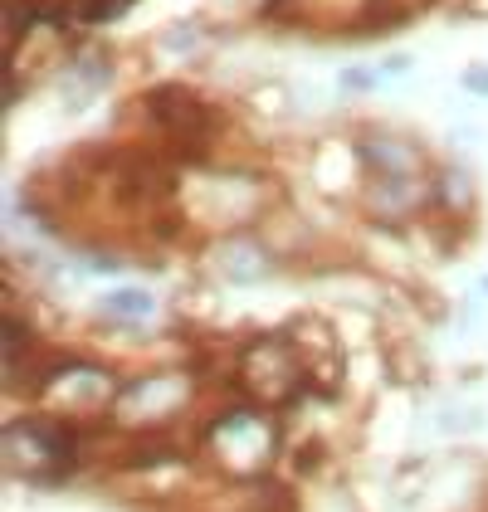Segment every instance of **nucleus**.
<instances>
[{
	"label": "nucleus",
	"instance_id": "f257e3e1",
	"mask_svg": "<svg viewBox=\"0 0 488 512\" xmlns=\"http://www.w3.org/2000/svg\"><path fill=\"white\" fill-rule=\"evenodd\" d=\"M215 395H225V361L201 356L196 347L166 356V361H142L122 371V386L108 410V430L118 439L191 434Z\"/></svg>",
	"mask_w": 488,
	"mask_h": 512
},
{
	"label": "nucleus",
	"instance_id": "9b49d317",
	"mask_svg": "<svg viewBox=\"0 0 488 512\" xmlns=\"http://www.w3.org/2000/svg\"><path fill=\"white\" fill-rule=\"evenodd\" d=\"M244 113L254 122H264V127H274V122H298V103H293V83L279 79V74H264V79H254L244 88Z\"/></svg>",
	"mask_w": 488,
	"mask_h": 512
},
{
	"label": "nucleus",
	"instance_id": "1a4fd4ad",
	"mask_svg": "<svg viewBox=\"0 0 488 512\" xmlns=\"http://www.w3.org/2000/svg\"><path fill=\"white\" fill-rule=\"evenodd\" d=\"M162 317H166V303L152 283L122 278V283H103V288L88 298V322H93L98 332H113V337H137V332H147V327L162 322Z\"/></svg>",
	"mask_w": 488,
	"mask_h": 512
},
{
	"label": "nucleus",
	"instance_id": "6e6552de",
	"mask_svg": "<svg viewBox=\"0 0 488 512\" xmlns=\"http://www.w3.org/2000/svg\"><path fill=\"white\" fill-rule=\"evenodd\" d=\"M352 220L415 230L430 220V176H366L352 196Z\"/></svg>",
	"mask_w": 488,
	"mask_h": 512
},
{
	"label": "nucleus",
	"instance_id": "dca6fc26",
	"mask_svg": "<svg viewBox=\"0 0 488 512\" xmlns=\"http://www.w3.org/2000/svg\"><path fill=\"white\" fill-rule=\"evenodd\" d=\"M459 93H464V98H479V103H488V59L469 64V69L459 74Z\"/></svg>",
	"mask_w": 488,
	"mask_h": 512
},
{
	"label": "nucleus",
	"instance_id": "f8f14e48",
	"mask_svg": "<svg viewBox=\"0 0 488 512\" xmlns=\"http://www.w3.org/2000/svg\"><path fill=\"white\" fill-rule=\"evenodd\" d=\"M430 425H435V434H445V439H469V434L488 430V415H484V405H474V400H454V395H449V400L435 405Z\"/></svg>",
	"mask_w": 488,
	"mask_h": 512
},
{
	"label": "nucleus",
	"instance_id": "39448f33",
	"mask_svg": "<svg viewBox=\"0 0 488 512\" xmlns=\"http://www.w3.org/2000/svg\"><path fill=\"white\" fill-rule=\"evenodd\" d=\"M191 264L210 288H225V293H259V288H274V283L293 278V269L279 259V249L264 239L259 225L201 235Z\"/></svg>",
	"mask_w": 488,
	"mask_h": 512
},
{
	"label": "nucleus",
	"instance_id": "2eb2a0df",
	"mask_svg": "<svg viewBox=\"0 0 488 512\" xmlns=\"http://www.w3.org/2000/svg\"><path fill=\"white\" fill-rule=\"evenodd\" d=\"M484 142H488V132L479 122H454V127H449V152H454V157H469V152H479Z\"/></svg>",
	"mask_w": 488,
	"mask_h": 512
},
{
	"label": "nucleus",
	"instance_id": "7ed1b4c3",
	"mask_svg": "<svg viewBox=\"0 0 488 512\" xmlns=\"http://www.w3.org/2000/svg\"><path fill=\"white\" fill-rule=\"evenodd\" d=\"M122 371L127 366H118L113 356L88 352V347H49L10 400L64 415V420H83V425H108Z\"/></svg>",
	"mask_w": 488,
	"mask_h": 512
},
{
	"label": "nucleus",
	"instance_id": "9d476101",
	"mask_svg": "<svg viewBox=\"0 0 488 512\" xmlns=\"http://www.w3.org/2000/svg\"><path fill=\"white\" fill-rule=\"evenodd\" d=\"M225 40L205 15H181V20H166L162 30L152 35V49L162 54L166 64H201L215 44Z\"/></svg>",
	"mask_w": 488,
	"mask_h": 512
},
{
	"label": "nucleus",
	"instance_id": "ddd939ff",
	"mask_svg": "<svg viewBox=\"0 0 488 512\" xmlns=\"http://www.w3.org/2000/svg\"><path fill=\"white\" fill-rule=\"evenodd\" d=\"M381 88H386V79H381L376 64H342L337 79H332V93H337L342 103H362V98L381 93Z\"/></svg>",
	"mask_w": 488,
	"mask_h": 512
},
{
	"label": "nucleus",
	"instance_id": "f3484780",
	"mask_svg": "<svg viewBox=\"0 0 488 512\" xmlns=\"http://www.w3.org/2000/svg\"><path fill=\"white\" fill-rule=\"evenodd\" d=\"M454 15H459V20H488V0H464Z\"/></svg>",
	"mask_w": 488,
	"mask_h": 512
},
{
	"label": "nucleus",
	"instance_id": "4468645a",
	"mask_svg": "<svg viewBox=\"0 0 488 512\" xmlns=\"http://www.w3.org/2000/svg\"><path fill=\"white\" fill-rule=\"evenodd\" d=\"M415 64H420V54H410V49H386L381 59H376V69H381V79L386 83H401L415 74Z\"/></svg>",
	"mask_w": 488,
	"mask_h": 512
},
{
	"label": "nucleus",
	"instance_id": "423d86ee",
	"mask_svg": "<svg viewBox=\"0 0 488 512\" xmlns=\"http://www.w3.org/2000/svg\"><path fill=\"white\" fill-rule=\"evenodd\" d=\"M347 137H352V152H357V166H362V181L366 176H430L435 161H440V152L401 122L366 118L352 122Z\"/></svg>",
	"mask_w": 488,
	"mask_h": 512
},
{
	"label": "nucleus",
	"instance_id": "20e7f679",
	"mask_svg": "<svg viewBox=\"0 0 488 512\" xmlns=\"http://www.w3.org/2000/svg\"><path fill=\"white\" fill-rule=\"evenodd\" d=\"M225 391H240L274 410H298L313 391V361L288 327H259L225 347Z\"/></svg>",
	"mask_w": 488,
	"mask_h": 512
},
{
	"label": "nucleus",
	"instance_id": "f03ea898",
	"mask_svg": "<svg viewBox=\"0 0 488 512\" xmlns=\"http://www.w3.org/2000/svg\"><path fill=\"white\" fill-rule=\"evenodd\" d=\"M196 454H201V469L215 483H254V478H269L288 464V449H293V430H288V415L274 405H259L240 391L215 395L205 405V415L196 420Z\"/></svg>",
	"mask_w": 488,
	"mask_h": 512
},
{
	"label": "nucleus",
	"instance_id": "0eeeda50",
	"mask_svg": "<svg viewBox=\"0 0 488 512\" xmlns=\"http://www.w3.org/2000/svg\"><path fill=\"white\" fill-rule=\"evenodd\" d=\"M118 83V54L108 44L93 40H74L64 44L59 64H54V103L69 113V118H83L93 113V103Z\"/></svg>",
	"mask_w": 488,
	"mask_h": 512
},
{
	"label": "nucleus",
	"instance_id": "a211bd4d",
	"mask_svg": "<svg viewBox=\"0 0 488 512\" xmlns=\"http://www.w3.org/2000/svg\"><path fill=\"white\" fill-rule=\"evenodd\" d=\"M474 288H479V293L488 298V274H479V283H474Z\"/></svg>",
	"mask_w": 488,
	"mask_h": 512
}]
</instances>
